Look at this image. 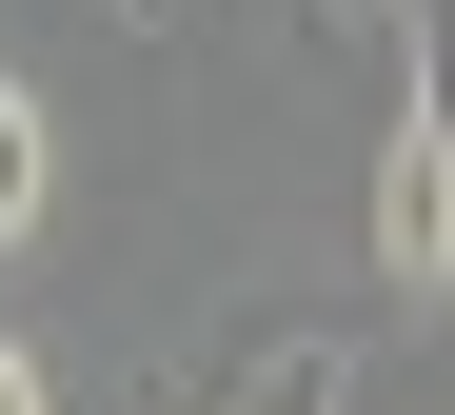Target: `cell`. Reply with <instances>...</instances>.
Instances as JSON below:
<instances>
[{
    "label": "cell",
    "instance_id": "277c9868",
    "mask_svg": "<svg viewBox=\"0 0 455 415\" xmlns=\"http://www.w3.org/2000/svg\"><path fill=\"white\" fill-rule=\"evenodd\" d=\"M0 415H60V376H40V356H20V337H0Z\"/></svg>",
    "mask_w": 455,
    "mask_h": 415
},
{
    "label": "cell",
    "instance_id": "3957f363",
    "mask_svg": "<svg viewBox=\"0 0 455 415\" xmlns=\"http://www.w3.org/2000/svg\"><path fill=\"white\" fill-rule=\"evenodd\" d=\"M40 218H60V119L20 100V79H0V258H20Z\"/></svg>",
    "mask_w": 455,
    "mask_h": 415
},
{
    "label": "cell",
    "instance_id": "7a4b0ae2",
    "mask_svg": "<svg viewBox=\"0 0 455 415\" xmlns=\"http://www.w3.org/2000/svg\"><path fill=\"white\" fill-rule=\"evenodd\" d=\"M218 415H356V337H277V356H238Z\"/></svg>",
    "mask_w": 455,
    "mask_h": 415
},
{
    "label": "cell",
    "instance_id": "5b68a950",
    "mask_svg": "<svg viewBox=\"0 0 455 415\" xmlns=\"http://www.w3.org/2000/svg\"><path fill=\"white\" fill-rule=\"evenodd\" d=\"M317 20H337V40H396V20H416V0H317Z\"/></svg>",
    "mask_w": 455,
    "mask_h": 415
},
{
    "label": "cell",
    "instance_id": "6da1fadb",
    "mask_svg": "<svg viewBox=\"0 0 455 415\" xmlns=\"http://www.w3.org/2000/svg\"><path fill=\"white\" fill-rule=\"evenodd\" d=\"M376 277H396L416 316H435V277H455V119H435V40H416V79H396V119H376Z\"/></svg>",
    "mask_w": 455,
    "mask_h": 415
},
{
    "label": "cell",
    "instance_id": "8992f818",
    "mask_svg": "<svg viewBox=\"0 0 455 415\" xmlns=\"http://www.w3.org/2000/svg\"><path fill=\"white\" fill-rule=\"evenodd\" d=\"M119 20H139V40H159V20H198V0H119Z\"/></svg>",
    "mask_w": 455,
    "mask_h": 415
}]
</instances>
